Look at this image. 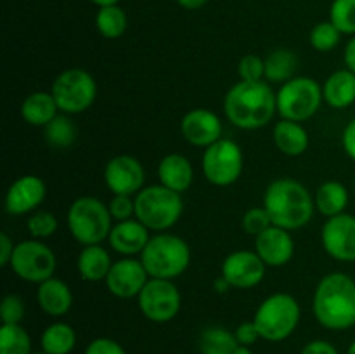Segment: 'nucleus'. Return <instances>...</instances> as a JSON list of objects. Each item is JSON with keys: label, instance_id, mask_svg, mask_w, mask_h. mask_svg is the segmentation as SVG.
<instances>
[{"label": "nucleus", "instance_id": "obj_5", "mask_svg": "<svg viewBox=\"0 0 355 354\" xmlns=\"http://www.w3.org/2000/svg\"><path fill=\"white\" fill-rule=\"evenodd\" d=\"M134 200L135 219L141 221L149 231H168L182 217V196L163 184L142 187Z\"/></svg>", "mask_w": 355, "mask_h": 354}, {"label": "nucleus", "instance_id": "obj_24", "mask_svg": "<svg viewBox=\"0 0 355 354\" xmlns=\"http://www.w3.org/2000/svg\"><path fill=\"white\" fill-rule=\"evenodd\" d=\"M113 260H111L110 252L101 245L83 246L76 259V269L82 280L97 283V281L106 280L110 273Z\"/></svg>", "mask_w": 355, "mask_h": 354}, {"label": "nucleus", "instance_id": "obj_26", "mask_svg": "<svg viewBox=\"0 0 355 354\" xmlns=\"http://www.w3.org/2000/svg\"><path fill=\"white\" fill-rule=\"evenodd\" d=\"M58 115L59 108L52 92L38 90V92H33L28 97H24L23 104H21V117H23V120L28 125H33V127H45Z\"/></svg>", "mask_w": 355, "mask_h": 354}, {"label": "nucleus", "instance_id": "obj_9", "mask_svg": "<svg viewBox=\"0 0 355 354\" xmlns=\"http://www.w3.org/2000/svg\"><path fill=\"white\" fill-rule=\"evenodd\" d=\"M51 92L64 115H78L89 110L97 97V83L89 71L69 68L54 78Z\"/></svg>", "mask_w": 355, "mask_h": 354}, {"label": "nucleus", "instance_id": "obj_10", "mask_svg": "<svg viewBox=\"0 0 355 354\" xmlns=\"http://www.w3.org/2000/svg\"><path fill=\"white\" fill-rule=\"evenodd\" d=\"M243 165V151L239 144L232 139H218L211 146L205 148L201 156V170L207 180L214 186L227 187L234 184L241 177Z\"/></svg>", "mask_w": 355, "mask_h": 354}, {"label": "nucleus", "instance_id": "obj_15", "mask_svg": "<svg viewBox=\"0 0 355 354\" xmlns=\"http://www.w3.org/2000/svg\"><path fill=\"white\" fill-rule=\"evenodd\" d=\"M148 281L149 274L141 259L123 257L120 260H114L104 283H106L107 292L114 297L134 298L139 297Z\"/></svg>", "mask_w": 355, "mask_h": 354}, {"label": "nucleus", "instance_id": "obj_37", "mask_svg": "<svg viewBox=\"0 0 355 354\" xmlns=\"http://www.w3.org/2000/svg\"><path fill=\"white\" fill-rule=\"evenodd\" d=\"M241 226H243V231H245L246 235L259 236L260 233H263L267 228H270V226H272V221H270V217H269V214H267L266 208L253 207V208H250V210L245 212Z\"/></svg>", "mask_w": 355, "mask_h": 354}, {"label": "nucleus", "instance_id": "obj_45", "mask_svg": "<svg viewBox=\"0 0 355 354\" xmlns=\"http://www.w3.org/2000/svg\"><path fill=\"white\" fill-rule=\"evenodd\" d=\"M14 243L7 233H0V266H9L14 253Z\"/></svg>", "mask_w": 355, "mask_h": 354}, {"label": "nucleus", "instance_id": "obj_13", "mask_svg": "<svg viewBox=\"0 0 355 354\" xmlns=\"http://www.w3.org/2000/svg\"><path fill=\"white\" fill-rule=\"evenodd\" d=\"M326 253L340 262H355V215L340 214L329 217L321 229Z\"/></svg>", "mask_w": 355, "mask_h": 354}, {"label": "nucleus", "instance_id": "obj_49", "mask_svg": "<svg viewBox=\"0 0 355 354\" xmlns=\"http://www.w3.org/2000/svg\"><path fill=\"white\" fill-rule=\"evenodd\" d=\"M89 2H92L94 6L97 7H106V6H116L120 0H89Z\"/></svg>", "mask_w": 355, "mask_h": 354}, {"label": "nucleus", "instance_id": "obj_20", "mask_svg": "<svg viewBox=\"0 0 355 354\" xmlns=\"http://www.w3.org/2000/svg\"><path fill=\"white\" fill-rule=\"evenodd\" d=\"M151 239L149 229L137 219H128L113 224L107 242L116 253L123 257L141 255Z\"/></svg>", "mask_w": 355, "mask_h": 354}, {"label": "nucleus", "instance_id": "obj_6", "mask_svg": "<svg viewBox=\"0 0 355 354\" xmlns=\"http://www.w3.org/2000/svg\"><path fill=\"white\" fill-rule=\"evenodd\" d=\"M66 222L73 238L83 246L101 245L113 229L110 208L96 196L76 198L69 205Z\"/></svg>", "mask_w": 355, "mask_h": 354}, {"label": "nucleus", "instance_id": "obj_1", "mask_svg": "<svg viewBox=\"0 0 355 354\" xmlns=\"http://www.w3.org/2000/svg\"><path fill=\"white\" fill-rule=\"evenodd\" d=\"M224 113L234 127L257 130L272 121L277 113V97L267 82L239 80L225 94Z\"/></svg>", "mask_w": 355, "mask_h": 354}, {"label": "nucleus", "instance_id": "obj_7", "mask_svg": "<svg viewBox=\"0 0 355 354\" xmlns=\"http://www.w3.org/2000/svg\"><path fill=\"white\" fill-rule=\"evenodd\" d=\"M300 314V304L297 298L286 292H277V294L269 295L259 305L253 316V323L263 340L281 342L297 330Z\"/></svg>", "mask_w": 355, "mask_h": 354}, {"label": "nucleus", "instance_id": "obj_31", "mask_svg": "<svg viewBox=\"0 0 355 354\" xmlns=\"http://www.w3.org/2000/svg\"><path fill=\"white\" fill-rule=\"evenodd\" d=\"M128 17L127 12L120 6H106L99 7L96 14V28L104 38H120L127 31Z\"/></svg>", "mask_w": 355, "mask_h": 354}, {"label": "nucleus", "instance_id": "obj_40", "mask_svg": "<svg viewBox=\"0 0 355 354\" xmlns=\"http://www.w3.org/2000/svg\"><path fill=\"white\" fill-rule=\"evenodd\" d=\"M107 208H110L114 222L135 219V200L130 194H113V198L107 203Z\"/></svg>", "mask_w": 355, "mask_h": 354}, {"label": "nucleus", "instance_id": "obj_44", "mask_svg": "<svg viewBox=\"0 0 355 354\" xmlns=\"http://www.w3.org/2000/svg\"><path fill=\"white\" fill-rule=\"evenodd\" d=\"M300 354H338V351L328 340H312L302 349Z\"/></svg>", "mask_w": 355, "mask_h": 354}, {"label": "nucleus", "instance_id": "obj_12", "mask_svg": "<svg viewBox=\"0 0 355 354\" xmlns=\"http://www.w3.org/2000/svg\"><path fill=\"white\" fill-rule=\"evenodd\" d=\"M137 301L139 309L149 321L166 323L179 314L182 295L172 280L149 278Z\"/></svg>", "mask_w": 355, "mask_h": 354}, {"label": "nucleus", "instance_id": "obj_36", "mask_svg": "<svg viewBox=\"0 0 355 354\" xmlns=\"http://www.w3.org/2000/svg\"><path fill=\"white\" fill-rule=\"evenodd\" d=\"M28 233L35 239L51 238L58 229V219L49 210H37L28 217L26 221Z\"/></svg>", "mask_w": 355, "mask_h": 354}, {"label": "nucleus", "instance_id": "obj_22", "mask_svg": "<svg viewBox=\"0 0 355 354\" xmlns=\"http://www.w3.org/2000/svg\"><path fill=\"white\" fill-rule=\"evenodd\" d=\"M38 307L52 318L64 316L73 305V292L66 281L49 278L37 287Z\"/></svg>", "mask_w": 355, "mask_h": 354}, {"label": "nucleus", "instance_id": "obj_41", "mask_svg": "<svg viewBox=\"0 0 355 354\" xmlns=\"http://www.w3.org/2000/svg\"><path fill=\"white\" fill-rule=\"evenodd\" d=\"M85 354H127L123 347L114 340L107 339V337H99L94 339L92 342L87 346Z\"/></svg>", "mask_w": 355, "mask_h": 354}, {"label": "nucleus", "instance_id": "obj_32", "mask_svg": "<svg viewBox=\"0 0 355 354\" xmlns=\"http://www.w3.org/2000/svg\"><path fill=\"white\" fill-rule=\"evenodd\" d=\"M45 141L54 149H66L75 142L76 127L68 115H58L54 120L44 127Z\"/></svg>", "mask_w": 355, "mask_h": 354}, {"label": "nucleus", "instance_id": "obj_16", "mask_svg": "<svg viewBox=\"0 0 355 354\" xmlns=\"http://www.w3.org/2000/svg\"><path fill=\"white\" fill-rule=\"evenodd\" d=\"M144 180L146 170L135 156H113L104 167V183L113 194H137Z\"/></svg>", "mask_w": 355, "mask_h": 354}, {"label": "nucleus", "instance_id": "obj_42", "mask_svg": "<svg viewBox=\"0 0 355 354\" xmlns=\"http://www.w3.org/2000/svg\"><path fill=\"white\" fill-rule=\"evenodd\" d=\"M234 335H236V340H238L239 346H245V347L253 346L257 340L262 339V337H260L259 328H257V325L253 323V319H252V321L241 323V325L236 328Z\"/></svg>", "mask_w": 355, "mask_h": 354}, {"label": "nucleus", "instance_id": "obj_39", "mask_svg": "<svg viewBox=\"0 0 355 354\" xmlns=\"http://www.w3.org/2000/svg\"><path fill=\"white\" fill-rule=\"evenodd\" d=\"M0 318L3 325H19L24 318V302L19 295L9 294L0 304Z\"/></svg>", "mask_w": 355, "mask_h": 354}, {"label": "nucleus", "instance_id": "obj_43", "mask_svg": "<svg viewBox=\"0 0 355 354\" xmlns=\"http://www.w3.org/2000/svg\"><path fill=\"white\" fill-rule=\"evenodd\" d=\"M342 146L343 149H345L347 156L355 162V118H352V120L347 124V127L343 128Z\"/></svg>", "mask_w": 355, "mask_h": 354}, {"label": "nucleus", "instance_id": "obj_2", "mask_svg": "<svg viewBox=\"0 0 355 354\" xmlns=\"http://www.w3.org/2000/svg\"><path fill=\"white\" fill-rule=\"evenodd\" d=\"M312 312L321 326L335 332L355 325V280L345 273H329L318 283Z\"/></svg>", "mask_w": 355, "mask_h": 354}, {"label": "nucleus", "instance_id": "obj_35", "mask_svg": "<svg viewBox=\"0 0 355 354\" xmlns=\"http://www.w3.org/2000/svg\"><path fill=\"white\" fill-rule=\"evenodd\" d=\"M329 21L342 35H355V0H333L329 7Z\"/></svg>", "mask_w": 355, "mask_h": 354}, {"label": "nucleus", "instance_id": "obj_8", "mask_svg": "<svg viewBox=\"0 0 355 354\" xmlns=\"http://www.w3.org/2000/svg\"><path fill=\"white\" fill-rule=\"evenodd\" d=\"M276 97L281 118L300 124L314 117L324 101L322 87L311 76H293L279 87Z\"/></svg>", "mask_w": 355, "mask_h": 354}, {"label": "nucleus", "instance_id": "obj_27", "mask_svg": "<svg viewBox=\"0 0 355 354\" xmlns=\"http://www.w3.org/2000/svg\"><path fill=\"white\" fill-rule=\"evenodd\" d=\"M314 203L315 210H319V214L324 215L326 219L345 214L349 205V191L338 180H326L315 191Z\"/></svg>", "mask_w": 355, "mask_h": 354}, {"label": "nucleus", "instance_id": "obj_46", "mask_svg": "<svg viewBox=\"0 0 355 354\" xmlns=\"http://www.w3.org/2000/svg\"><path fill=\"white\" fill-rule=\"evenodd\" d=\"M343 61H345V66L349 69H352L355 73V35L349 40L347 44L345 52H343Z\"/></svg>", "mask_w": 355, "mask_h": 354}, {"label": "nucleus", "instance_id": "obj_18", "mask_svg": "<svg viewBox=\"0 0 355 354\" xmlns=\"http://www.w3.org/2000/svg\"><path fill=\"white\" fill-rule=\"evenodd\" d=\"M47 186L37 176H21L6 193V212L10 215H26L37 210L45 200Z\"/></svg>", "mask_w": 355, "mask_h": 354}, {"label": "nucleus", "instance_id": "obj_14", "mask_svg": "<svg viewBox=\"0 0 355 354\" xmlns=\"http://www.w3.org/2000/svg\"><path fill=\"white\" fill-rule=\"evenodd\" d=\"M266 271L267 266L259 253L250 250H236L224 259L220 274L231 283L232 288L248 290L262 283Z\"/></svg>", "mask_w": 355, "mask_h": 354}, {"label": "nucleus", "instance_id": "obj_33", "mask_svg": "<svg viewBox=\"0 0 355 354\" xmlns=\"http://www.w3.org/2000/svg\"><path fill=\"white\" fill-rule=\"evenodd\" d=\"M0 354H31V339L21 325H2Z\"/></svg>", "mask_w": 355, "mask_h": 354}, {"label": "nucleus", "instance_id": "obj_52", "mask_svg": "<svg viewBox=\"0 0 355 354\" xmlns=\"http://www.w3.org/2000/svg\"><path fill=\"white\" fill-rule=\"evenodd\" d=\"M33 354H47V353H44V351H42V353H33Z\"/></svg>", "mask_w": 355, "mask_h": 354}, {"label": "nucleus", "instance_id": "obj_25", "mask_svg": "<svg viewBox=\"0 0 355 354\" xmlns=\"http://www.w3.org/2000/svg\"><path fill=\"white\" fill-rule=\"evenodd\" d=\"M276 148L286 156H300L309 148V134L300 121H291L281 118L272 130Z\"/></svg>", "mask_w": 355, "mask_h": 354}, {"label": "nucleus", "instance_id": "obj_11", "mask_svg": "<svg viewBox=\"0 0 355 354\" xmlns=\"http://www.w3.org/2000/svg\"><path fill=\"white\" fill-rule=\"evenodd\" d=\"M9 267L21 280L40 285L42 281L54 276L58 259L51 246L45 245L42 239H23L14 246Z\"/></svg>", "mask_w": 355, "mask_h": 354}, {"label": "nucleus", "instance_id": "obj_47", "mask_svg": "<svg viewBox=\"0 0 355 354\" xmlns=\"http://www.w3.org/2000/svg\"><path fill=\"white\" fill-rule=\"evenodd\" d=\"M175 2L179 3L180 7H184V9L196 10V9H201L205 3H208V0H175Z\"/></svg>", "mask_w": 355, "mask_h": 354}, {"label": "nucleus", "instance_id": "obj_21", "mask_svg": "<svg viewBox=\"0 0 355 354\" xmlns=\"http://www.w3.org/2000/svg\"><path fill=\"white\" fill-rule=\"evenodd\" d=\"M158 179L168 189L182 194L193 186L194 169L189 158L180 153H170L158 163Z\"/></svg>", "mask_w": 355, "mask_h": 354}, {"label": "nucleus", "instance_id": "obj_50", "mask_svg": "<svg viewBox=\"0 0 355 354\" xmlns=\"http://www.w3.org/2000/svg\"><path fill=\"white\" fill-rule=\"evenodd\" d=\"M234 354H253L252 351H250V347H245V346H239L238 349L234 351Z\"/></svg>", "mask_w": 355, "mask_h": 354}, {"label": "nucleus", "instance_id": "obj_17", "mask_svg": "<svg viewBox=\"0 0 355 354\" xmlns=\"http://www.w3.org/2000/svg\"><path fill=\"white\" fill-rule=\"evenodd\" d=\"M180 134L189 144L208 148L222 139V121L207 108H194L180 120Z\"/></svg>", "mask_w": 355, "mask_h": 354}, {"label": "nucleus", "instance_id": "obj_3", "mask_svg": "<svg viewBox=\"0 0 355 354\" xmlns=\"http://www.w3.org/2000/svg\"><path fill=\"white\" fill-rule=\"evenodd\" d=\"M263 208L277 228L295 231L312 221L315 212L314 196L300 180L283 177L267 186L263 193Z\"/></svg>", "mask_w": 355, "mask_h": 354}, {"label": "nucleus", "instance_id": "obj_29", "mask_svg": "<svg viewBox=\"0 0 355 354\" xmlns=\"http://www.w3.org/2000/svg\"><path fill=\"white\" fill-rule=\"evenodd\" d=\"M40 344L47 354H69L76 346V333L68 323L55 321L44 330Z\"/></svg>", "mask_w": 355, "mask_h": 354}, {"label": "nucleus", "instance_id": "obj_51", "mask_svg": "<svg viewBox=\"0 0 355 354\" xmlns=\"http://www.w3.org/2000/svg\"><path fill=\"white\" fill-rule=\"evenodd\" d=\"M347 354H355V340L352 344H350V347H349V351H347Z\"/></svg>", "mask_w": 355, "mask_h": 354}, {"label": "nucleus", "instance_id": "obj_28", "mask_svg": "<svg viewBox=\"0 0 355 354\" xmlns=\"http://www.w3.org/2000/svg\"><path fill=\"white\" fill-rule=\"evenodd\" d=\"M263 65H266V80L269 83H286L288 80L293 78L295 71H297L298 59L293 51L290 49H276V51L269 52L263 58Z\"/></svg>", "mask_w": 355, "mask_h": 354}, {"label": "nucleus", "instance_id": "obj_4", "mask_svg": "<svg viewBox=\"0 0 355 354\" xmlns=\"http://www.w3.org/2000/svg\"><path fill=\"white\" fill-rule=\"evenodd\" d=\"M149 278L175 280L182 276L191 264V248L186 239L170 233L153 235L141 253Z\"/></svg>", "mask_w": 355, "mask_h": 354}, {"label": "nucleus", "instance_id": "obj_19", "mask_svg": "<svg viewBox=\"0 0 355 354\" xmlns=\"http://www.w3.org/2000/svg\"><path fill=\"white\" fill-rule=\"evenodd\" d=\"M255 252L270 267H283L293 259L295 242L291 231L270 226L255 236Z\"/></svg>", "mask_w": 355, "mask_h": 354}, {"label": "nucleus", "instance_id": "obj_34", "mask_svg": "<svg viewBox=\"0 0 355 354\" xmlns=\"http://www.w3.org/2000/svg\"><path fill=\"white\" fill-rule=\"evenodd\" d=\"M309 40H311L312 49L318 52H329L338 47L342 40V31L331 21H321L311 30Z\"/></svg>", "mask_w": 355, "mask_h": 354}, {"label": "nucleus", "instance_id": "obj_48", "mask_svg": "<svg viewBox=\"0 0 355 354\" xmlns=\"http://www.w3.org/2000/svg\"><path fill=\"white\" fill-rule=\"evenodd\" d=\"M214 288H215V292H217V294H227V292L231 290L232 287H231V283H229V281L225 280V278L220 274V276H218L217 280L214 281Z\"/></svg>", "mask_w": 355, "mask_h": 354}, {"label": "nucleus", "instance_id": "obj_30", "mask_svg": "<svg viewBox=\"0 0 355 354\" xmlns=\"http://www.w3.org/2000/svg\"><path fill=\"white\" fill-rule=\"evenodd\" d=\"M238 347L239 344L234 332H229L222 326L205 328L200 335L201 354H234Z\"/></svg>", "mask_w": 355, "mask_h": 354}, {"label": "nucleus", "instance_id": "obj_23", "mask_svg": "<svg viewBox=\"0 0 355 354\" xmlns=\"http://www.w3.org/2000/svg\"><path fill=\"white\" fill-rule=\"evenodd\" d=\"M324 101L335 110H345L355 103V73L352 69H336L322 85Z\"/></svg>", "mask_w": 355, "mask_h": 354}, {"label": "nucleus", "instance_id": "obj_38", "mask_svg": "<svg viewBox=\"0 0 355 354\" xmlns=\"http://www.w3.org/2000/svg\"><path fill=\"white\" fill-rule=\"evenodd\" d=\"M238 73L241 80L245 82H260L266 78V65L263 59L257 54H246L243 56L239 61Z\"/></svg>", "mask_w": 355, "mask_h": 354}]
</instances>
